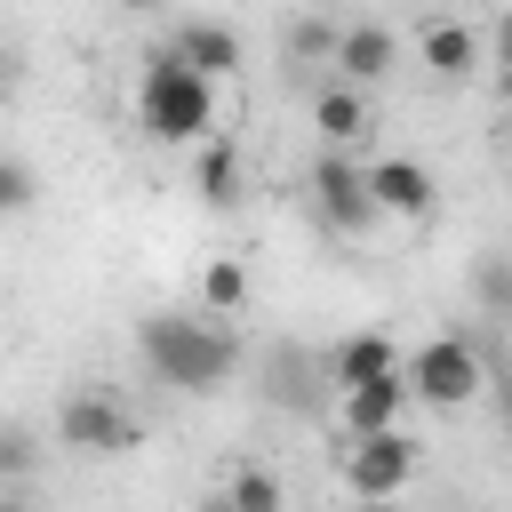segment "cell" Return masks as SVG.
Returning a JSON list of instances; mask_svg holds the SVG:
<instances>
[{"label":"cell","mask_w":512,"mask_h":512,"mask_svg":"<svg viewBox=\"0 0 512 512\" xmlns=\"http://www.w3.org/2000/svg\"><path fill=\"white\" fill-rule=\"evenodd\" d=\"M136 352L168 392H224L240 376V336L216 320H192V312H144Z\"/></svg>","instance_id":"6da1fadb"},{"label":"cell","mask_w":512,"mask_h":512,"mask_svg":"<svg viewBox=\"0 0 512 512\" xmlns=\"http://www.w3.org/2000/svg\"><path fill=\"white\" fill-rule=\"evenodd\" d=\"M136 128L152 144H184L192 152L200 136H216V80L192 72L176 48H152L144 72H136Z\"/></svg>","instance_id":"7a4b0ae2"},{"label":"cell","mask_w":512,"mask_h":512,"mask_svg":"<svg viewBox=\"0 0 512 512\" xmlns=\"http://www.w3.org/2000/svg\"><path fill=\"white\" fill-rule=\"evenodd\" d=\"M400 376H408V400H424V408H464V400H480V384H488L472 336H432V344H416V352L400 360Z\"/></svg>","instance_id":"3957f363"},{"label":"cell","mask_w":512,"mask_h":512,"mask_svg":"<svg viewBox=\"0 0 512 512\" xmlns=\"http://www.w3.org/2000/svg\"><path fill=\"white\" fill-rule=\"evenodd\" d=\"M304 192H312V216L336 232V240H360L384 208H376V192H368V168L360 160H344V152H320L312 160V176H304Z\"/></svg>","instance_id":"277c9868"},{"label":"cell","mask_w":512,"mask_h":512,"mask_svg":"<svg viewBox=\"0 0 512 512\" xmlns=\"http://www.w3.org/2000/svg\"><path fill=\"white\" fill-rule=\"evenodd\" d=\"M56 440H64V448H80V456H128V448L144 440V424H136L104 384H88V392L56 400Z\"/></svg>","instance_id":"5b68a950"},{"label":"cell","mask_w":512,"mask_h":512,"mask_svg":"<svg viewBox=\"0 0 512 512\" xmlns=\"http://www.w3.org/2000/svg\"><path fill=\"white\" fill-rule=\"evenodd\" d=\"M408 472H416V440H408L400 424L344 440V488H352V496H400Z\"/></svg>","instance_id":"8992f818"},{"label":"cell","mask_w":512,"mask_h":512,"mask_svg":"<svg viewBox=\"0 0 512 512\" xmlns=\"http://www.w3.org/2000/svg\"><path fill=\"white\" fill-rule=\"evenodd\" d=\"M368 192H376V208L384 216H432V168L424 160H408V152H384V160H368Z\"/></svg>","instance_id":"52a82bcc"},{"label":"cell","mask_w":512,"mask_h":512,"mask_svg":"<svg viewBox=\"0 0 512 512\" xmlns=\"http://www.w3.org/2000/svg\"><path fill=\"white\" fill-rule=\"evenodd\" d=\"M192 72H208V80H232L240 64H248V48H240V32L232 24H216V16H192V24H176V40H168Z\"/></svg>","instance_id":"ba28073f"},{"label":"cell","mask_w":512,"mask_h":512,"mask_svg":"<svg viewBox=\"0 0 512 512\" xmlns=\"http://www.w3.org/2000/svg\"><path fill=\"white\" fill-rule=\"evenodd\" d=\"M392 368H400V344H392L384 328H360V336L328 344V360H320V376H328L336 392H352V384H368V376H392Z\"/></svg>","instance_id":"9c48e42d"},{"label":"cell","mask_w":512,"mask_h":512,"mask_svg":"<svg viewBox=\"0 0 512 512\" xmlns=\"http://www.w3.org/2000/svg\"><path fill=\"white\" fill-rule=\"evenodd\" d=\"M400 408H408V376H400V368H392V376H368V384L344 392V424H336V440L384 432V424H400Z\"/></svg>","instance_id":"30bf717a"},{"label":"cell","mask_w":512,"mask_h":512,"mask_svg":"<svg viewBox=\"0 0 512 512\" xmlns=\"http://www.w3.org/2000/svg\"><path fill=\"white\" fill-rule=\"evenodd\" d=\"M392 64H400V40H392V24H344V40H336V72H344V80L376 88Z\"/></svg>","instance_id":"8fae6325"},{"label":"cell","mask_w":512,"mask_h":512,"mask_svg":"<svg viewBox=\"0 0 512 512\" xmlns=\"http://www.w3.org/2000/svg\"><path fill=\"white\" fill-rule=\"evenodd\" d=\"M312 128L328 136V144H360L368 136V96H360V80H320L312 88Z\"/></svg>","instance_id":"7c38bea8"},{"label":"cell","mask_w":512,"mask_h":512,"mask_svg":"<svg viewBox=\"0 0 512 512\" xmlns=\"http://www.w3.org/2000/svg\"><path fill=\"white\" fill-rule=\"evenodd\" d=\"M192 192H200V208H232L240 200V152L224 136H200L192 144Z\"/></svg>","instance_id":"4fadbf2b"},{"label":"cell","mask_w":512,"mask_h":512,"mask_svg":"<svg viewBox=\"0 0 512 512\" xmlns=\"http://www.w3.org/2000/svg\"><path fill=\"white\" fill-rule=\"evenodd\" d=\"M424 72H432V80L480 72V32H472V24H424Z\"/></svg>","instance_id":"5bb4252c"},{"label":"cell","mask_w":512,"mask_h":512,"mask_svg":"<svg viewBox=\"0 0 512 512\" xmlns=\"http://www.w3.org/2000/svg\"><path fill=\"white\" fill-rule=\"evenodd\" d=\"M336 40H344V24L312 8V16L288 24V64H336Z\"/></svg>","instance_id":"9a60e30c"},{"label":"cell","mask_w":512,"mask_h":512,"mask_svg":"<svg viewBox=\"0 0 512 512\" xmlns=\"http://www.w3.org/2000/svg\"><path fill=\"white\" fill-rule=\"evenodd\" d=\"M472 296H480V312L512 320V256H504V248H488V256L472 264Z\"/></svg>","instance_id":"2e32d148"},{"label":"cell","mask_w":512,"mask_h":512,"mask_svg":"<svg viewBox=\"0 0 512 512\" xmlns=\"http://www.w3.org/2000/svg\"><path fill=\"white\" fill-rule=\"evenodd\" d=\"M280 496H288V488H280L272 472H256V464H248V472H232V480H224V496H216V504H232V512H280Z\"/></svg>","instance_id":"e0dca14e"},{"label":"cell","mask_w":512,"mask_h":512,"mask_svg":"<svg viewBox=\"0 0 512 512\" xmlns=\"http://www.w3.org/2000/svg\"><path fill=\"white\" fill-rule=\"evenodd\" d=\"M32 464H40V448H32V432H24V424H0V488H8V496H24V480H32Z\"/></svg>","instance_id":"ac0fdd59"},{"label":"cell","mask_w":512,"mask_h":512,"mask_svg":"<svg viewBox=\"0 0 512 512\" xmlns=\"http://www.w3.org/2000/svg\"><path fill=\"white\" fill-rule=\"evenodd\" d=\"M200 296H208V312H240V304H248V272H240L232 256H216V264L200 272Z\"/></svg>","instance_id":"d6986e66"},{"label":"cell","mask_w":512,"mask_h":512,"mask_svg":"<svg viewBox=\"0 0 512 512\" xmlns=\"http://www.w3.org/2000/svg\"><path fill=\"white\" fill-rule=\"evenodd\" d=\"M32 200H40V176H32L24 160H8V152H0V216H24Z\"/></svg>","instance_id":"ffe728a7"},{"label":"cell","mask_w":512,"mask_h":512,"mask_svg":"<svg viewBox=\"0 0 512 512\" xmlns=\"http://www.w3.org/2000/svg\"><path fill=\"white\" fill-rule=\"evenodd\" d=\"M496 72H512V8L496 16Z\"/></svg>","instance_id":"44dd1931"},{"label":"cell","mask_w":512,"mask_h":512,"mask_svg":"<svg viewBox=\"0 0 512 512\" xmlns=\"http://www.w3.org/2000/svg\"><path fill=\"white\" fill-rule=\"evenodd\" d=\"M496 416H504V432H512V376L496 384Z\"/></svg>","instance_id":"7402d4cb"},{"label":"cell","mask_w":512,"mask_h":512,"mask_svg":"<svg viewBox=\"0 0 512 512\" xmlns=\"http://www.w3.org/2000/svg\"><path fill=\"white\" fill-rule=\"evenodd\" d=\"M120 8H128V16H152V8H168V0H120Z\"/></svg>","instance_id":"603a6c76"},{"label":"cell","mask_w":512,"mask_h":512,"mask_svg":"<svg viewBox=\"0 0 512 512\" xmlns=\"http://www.w3.org/2000/svg\"><path fill=\"white\" fill-rule=\"evenodd\" d=\"M504 144H512V104H504Z\"/></svg>","instance_id":"cb8c5ba5"},{"label":"cell","mask_w":512,"mask_h":512,"mask_svg":"<svg viewBox=\"0 0 512 512\" xmlns=\"http://www.w3.org/2000/svg\"><path fill=\"white\" fill-rule=\"evenodd\" d=\"M0 88H8V48H0Z\"/></svg>","instance_id":"d4e9b609"}]
</instances>
